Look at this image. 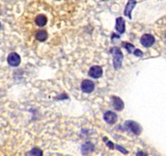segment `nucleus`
Returning <instances> with one entry per match:
<instances>
[{
	"label": "nucleus",
	"mask_w": 166,
	"mask_h": 156,
	"mask_svg": "<svg viewBox=\"0 0 166 156\" xmlns=\"http://www.w3.org/2000/svg\"><path fill=\"white\" fill-rule=\"evenodd\" d=\"M111 54L113 55V62H114V67L115 69H119L122 66V62H123V53L121 52L120 48L118 47H113L111 49Z\"/></svg>",
	"instance_id": "nucleus-1"
},
{
	"label": "nucleus",
	"mask_w": 166,
	"mask_h": 156,
	"mask_svg": "<svg viewBox=\"0 0 166 156\" xmlns=\"http://www.w3.org/2000/svg\"><path fill=\"white\" fill-rule=\"evenodd\" d=\"M126 127L130 129L135 135H140L141 131H142V128L140 127V124H138L137 122L135 121H132V120H128L126 122Z\"/></svg>",
	"instance_id": "nucleus-2"
},
{
	"label": "nucleus",
	"mask_w": 166,
	"mask_h": 156,
	"mask_svg": "<svg viewBox=\"0 0 166 156\" xmlns=\"http://www.w3.org/2000/svg\"><path fill=\"white\" fill-rule=\"evenodd\" d=\"M7 63L11 67H18L20 64V56L17 53H10L7 56Z\"/></svg>",
	"instance_id": "nucleus-3"
},
{
	"label": "nucleus",
	"mask_w": 166,
	"mask_h": 156,
	"mask_svg": "<svg viewBox=\"0 0 166 156\" xmlns=\"http://www.w3.org/2000/svg\"><path fill=\"white\" fill-rule=\"evenodd\" d=\"M95 85L93 83V81L90 80H84L81 82V90L83 92L86 93H91L94 91Z\"/></svg>",
	"instance_id": "nucleus-4"
},
{
	"label": "nucleus",
	"mask_w": 166,
	"mask_h": 156,
	"mask_svg": "<svg viewBox=\"0 0 166 156\" xmlns=\"http://www.w3.org/2000/svg\"><path fill=\"white\" fill-rule=\"evenodd\" d=\"M140 43L144 47H151L155 43V38L152 34H144L140 39Z\"/></svg>",
	"instance_id": "nucleus-5"
},
{
	"label": "nucleus",
	"mask_w": 166,
	"mask_h": 156,
	"mask_svg": "<svg viewBox=\"0 0 166 156\" xmlns=\"http://www.w3.org/2000/svg\"><path fill=\"white\" fill-rule=\"evenodd\" d=\"M103 118L107 124L113 125L117 121V115L113 111H107V112H105Z\"/></svg>",
	"instance_id": "nucleus-6"
},
{
	"label": "nucleus",
	"mask_w": 166,
	"mask_h": 156,
	"mask_svg": "<svg viewBox=\"0 0 166 156\" xmlns=\"http://www.w3.org/2000/svg\"><path fill=\"white\" fill-rule=\"evenodd\" d=\"M89 76L93 79H98L103 76V68L99 66L91 67L89 70Z\"/></svg>",
	"instance_id": "nucleus-7"
},
{
	"label": "nucleus",
	"mask_w": 166,
	"mask_h": 156,
	"mask_svg": "<svg viewBox=\"0 0 166 156\" xmlns=\"http://www.w3.org/2000/svg\"><path fill=\"white\" fill-rule=\"evenodd\" d=\"M111 100H112V105H113V107H114L115 110H117V111H122V110L124 109L125 105H124V102L122 101V99H120V98L117 97V96H113V97L111 98Z\"/></svg>",
	"instance_id": "nucleus-8"
},
{
	"label": "nucleus",
	"mask_w": 166,
	"mask_h": 156,
	"mask_svg": "<svg viewBox=\"0 0 166 156\" xmlns=\"http://www.w3.org/2000/svg\"><path fill=\"white\" fill-rule=\"evenodd\" d=\"M115 30L118 33L122 34L126 31V22L125 19L122 17H119L116 18V24H115Z\"/></svg>",
	"instance_id": "nucleus-9"
},
{
	"label": "nucleus",
	"mask_w": 166,
	"mask_h": 156,
	"mask_svg": "<svg viewBox=\"0 0 166 156\" xmlns=\"http://www.w3.org/2000/svg\"><path fill=\"white\" fill-rule=\"evenodd\" d=\"M136 4H137V1H136V0H128V4H127V6H126L125 11H124L125 16L128 17L129 18H132V17H131V12H132L133 8L135 7Z\"/></svg>",
	"instance_id": "nucleus-10"
},
{
	"label": "nucleus",
	"mask_w": 166,
	"mask_h": 156,
	"mask_svg": "<svg viewBox=\"0 0 166 156\" xmlns=\"http://www.w3.org/2000/svg\"><path fill=\"white\" fill-rule=\"evenodd\" d=\"M94 151V145L91 142H86L85 144L82 145L81 148V152L84 155L90 154L91 153H92Z\"/></svg>",
	"instance_id": "nucleus-11"
},
{
	"label": "nucleus",
	"mask_w": 166,
	"mask_h": 156,
	"mask_svg": "<svg viewBox=\"0 0 166 156\" xmlns=\"http://www.w3.org/2000/svg\"><path fill=\"white\" fill-rule=\"evenodd\" d=\"M35 23L39 27H43L47 23V18L44 15H38L35 18Z\"/></svg>",
	"instance_id": "nucleus-12"
},
{
	"label": "nucleus",
	"mask_w": 166,
	"mask_h": 156,
	"mask_svg": "<svg viewBox=\"0 0 166 156\" xmlns=\"http://www.w3.org/2000/svg\"><path fill=\"white\" fill-rule=\"evenodd\" d=\"M35 37H36V39H37L38 41H40V42H44V41L47 39L48 34H47L46 31H44V30H41V31H37V32H36Z\"/></svg>",
	"instance_id": "nucleus-13"
},
{
	"label": "nucleus",
	"mask_w": 166,
	"mask_h": 156,
	"mask_svg": "<svg viewBox=\"0 0 166 156\" xmlns=\"http://www.w3.org/2000/svg\"><path fill=\"white\" fill-rule=\"evenodd\" d=\"M123 47H125L128 51V53H130V54L135 51V46L129 43H123Z\"/></svg>",
	"instance_id": "nucleus-14"
},
{
	"label": "nucleus",
	"mask_w": 166,
	"mask_h": 156,
	"mask_svg": "<svg viewBox=\"0 0 166 156\" xmlns=\"http://www.w3.org/2000/svg\"><path fill=\"white\" fill-rule=\"evenodd\" d=\"M30 156H43V151L39 148H33L30 153Z\"/></svg>",
	"instance_id": "nucleus-15"
},
{
	"label": "nucleus",
	"mask_w": 166,
	"mask_h": 156,
	"mask_svg": "<svg viewBox=\"0 0 166 156\" xmlns=\"http://www.w3.org/2000/svg\"><path fill=\"white\" fill-rule=\"evenodd\" d=\"M133 54H134L136 56H138V57H141V56H143V53H142L140 50H139V49H135V51L133 52Z\"/></svg>",
	"instance_id": "nucleus-16"
},
{
	"label": "nucleus",
	"mask_w": 166,
	"mask_h": 156,
	"mask_svg": "<svg viewBox=\"0 0 166 156\" xmlns=\"http://www.w3.org/2000/svg\"><path fill=\"white\" fill-rule=\"evenodd\" d=\"M103 141H104V142H106V144L109 146V148H110V149H114V148H115L114 143H112L110 141H108V140H107V138H103Z\"/></svg>",
	"instance_id": "nucleus-17"
},
{
	"label": "nucleus",
	"mask_w": 166,
	"mask_h": 156,
	"mask_svg": "<svg viewBox=\"0 0 166 156\" xmlns=\"http://www.w3.org/2000/svg\"><path fill=\"white\" fill-rule=\"evenodd\" d=\"M116 149L119 150V151H120L121 153H123L124 154H128V152L126 149H124L123 147H121V146H119V145H116Z\"/></svg>",
	"instance_id": "nucleus-18"
},
{
	"label": "nucleus",
	"mask_w": 166,
	"mask_h": 156,
	"mask_svg": "<svg viewBox=\"0 0 166 156\" xmlns=\"http://www.w3.org/2000/svg\"><path fill=\"white\" fill-rule=\"evenodd\" d=\"M136 156H148V154L145 152H139Z\"/></svg>",
	"instance_id": "nucleus-19"
},
{
	"label": "nucleus",
	"mask_w": 166,
	"mask_h": 156,
	"mask_svg": "<svg viewBox=\"0 0 166 156\" xmlns=\"http://www.w3.org/2000/svg\"><path fill=\"white\" fill-rule=\"evenodd\" d=\"M1 28H2V24H1V22H0V30H1Z\"/></svg>",
	"instance_id": "nucleus-20"
},
{
	"label": "nucleus",
	"mask_w": 166,
	"mask_h": 156,
	"mask_svg": "<svg viewBox=\"0 0 166 156\" xmlns=\"http://www.w3.org/2000/svg\"><path fill=\"white\" fill-rule=\"evenodd\" d=\"M103 1H106V0H103Z\"/></svg>",
	"instance_id": "nucleus-21"
},
{
	"label": "nucleus",
	"mask_w": 166,
	"mask_h": 156,
	"mask_svg": "<svg viewBox=\"0 0 166 156\" xmlns=\"http://www.w3.org/2000/svg\"><path fill=\"white\" fill-rule=\"evenodd\" d=\"M165 37H166V33H165Z\"/></svg>",
	"instance_id": "nucleus-22"
}]
</instances>
